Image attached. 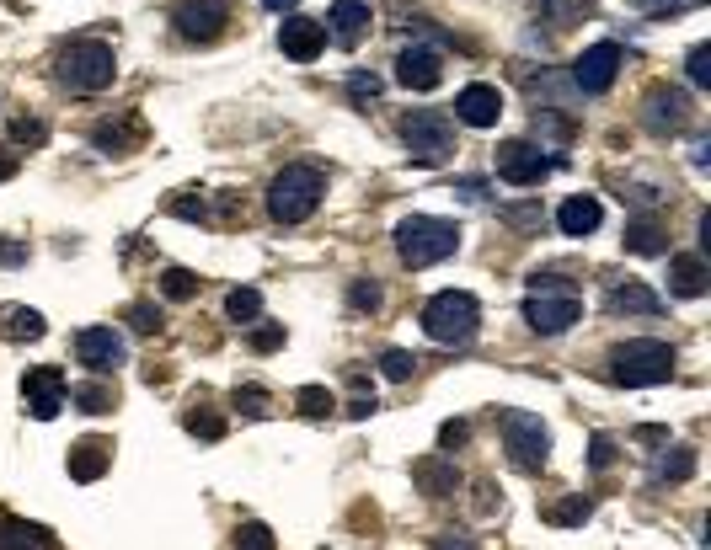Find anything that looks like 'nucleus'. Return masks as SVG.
<instances>
[{
    "label": "nucleus",
    "mask_w": 711,
    "mask_h": 550,
    "mask_svg": "<svg viewBox=\"0 0 711 550\" xmlns=\"http://www.w3.org/2000/svg\"><path fill=\"white\" fill-rule=\"evenodd\" d=\"M578 316H583V300H578V289L567 284L562 273H535L530 278V300H524V321H530V332L556 337V332H567Z\"/></svg>",
    "instance_id": "1"
},
{
    "label": "nucleus",
    "mask_w": 711,
    "mask_h": 550,
    "mask_svg": "<svg viewBox=\"0 0 711 550\" xmlns=\"http://www.w3.org/2000/svg\"><path fill=\"white\" fill-rule=\"evenodd\" d=\"M321 193H327L321 166H284V171L268 182V214L278 219V225H300V219L316 214Z\"/></svg>",
    "instance_id": "2"
},
{
    "label": "nucleus",
    "mask_w": 711,
    "mask_h": 550,
    "mask_svg": "<svg viewBox=\"0 0 711 550\" xmlns=\"http://www.w3.org/2000/svg\"><path fill=\"white\" fill-rule=\"evenodd\" d=\"M455 246H460V230L439 214H407L396 225V251L407 267H434L444 257H455Z\"/></svg>",
    "instance_id": "3"
},
{
    "label": "nucleus",
    "mask_w": 711,
    "mask_h": 550,
    "mask_svg": "<svg viewBox=\"0 0 711 550\" xmlns=\"http://www.w3.org/2000/svg\"><path fill=\"white\" fill-rule=\"evenodd\" d=\"M669 374H674V348L658 337H631L610 353V380L615 385L647 390V385H663Z\"/></svg>",
    "instance_id": "4"
},
{
    "label": "nucleus",
    "mask_w": 711,
    "mask_h": 550,
    "mask_svg": "<svg viewBox=\"0 0 711 550\" xmlns=\"http://www.w3.org/2000/svg\"><path fill=\"white\" fill-rule=\"evenodd\" d=\"M113 75H118V54H113V43H102V38H81V43H70V49L59 54V81H65L70 91H81V97L107 91Z\"/></svg>",
    "instance_id": "5"
},
{
    "label": "nucleus",
    "mask_w": 711,
    "mask_h": 550,
    "mask_svg": "<svg viewBox=\"0 0 711 550\" xmlns=\"http://www.w3.org/2000/svg\"><path fill=\"white\" fill-rule=\"evenodd\" d=\"M476 326H482V305H476L466 289H444L423 305V332L434 342H444V348H466L476 337Z\"/></svg>",
    "instance_id": "6"
},
{
    "label": "nucleus",
    "mask_w": 711,
    "mask_h": 550,
    "mask_svg": "<svg viewBox=\"0 0 711 550\" xmlns=\"http://www.w3.org/2000/svg\"><path fill=\"white\" fill-rule=\"evenodd\" d=\"M401 139H407V155L417 166H439L450 161L455 150V123L439 113V107H417V113H407V123H401Z\"/></svg>",
    "instance_id": "7"
},
{
    "label": "nucleus",
    "mask_w": 711,
    "mask_h": 550,
    "mask_svg": "<svg viewBox=\"0 0 711 550\" xmlns=\"http://www.w3.org/2000/svg\"><path fill=\"white\" fill-rule=\"evenodd\" d=\"M503 449L519 470H546L551 460V433L535 412H503Z\"/></svg>",
    "instance_id": "8"
},
{
    "label": "nucleus",
    "mask_w": 711,
    "mask_h": 550,
    "mask_svg": "<svg viewBox=\"0 0 711 550\" xmlns=\"http://www.w3.org/2000/svg\"><path fill=\"white\" fill-rule=\"evenodd\" d=\"M556 171V161L540 145H530V139H508V145H498V177L514 182V187H540Z\"/></svg>",
    "instance_id": "9"
},
{
    "label": "nucleus",
    "mask_w": 711,
    "mask_h": 550,
    "mask_svg": "<svg viewBox=\"0 0 711 550\" xmlns=\"http://www.w3.org/2000/svg\"><path fill=\"white\" fill-rule=\"evenodd\" d=\"M615 75H621V43H594V49H583L573 59V86L583 97H605Z\"/></svg>",
    "instance_id": "10"
},
{
    "label": "nucleus",
    "mask_w": 711,
    "mask_h": 550,
    "mask_svg": "<svg viewBox=\"0 0 711 550\" xmlns=\"http://www.w3.org/2000/svg\"><path fill=\"white\" fill-rule=\"evenodd\" d=\"M172 22H177V38L214 43L225 33V22H230V6H225V0H177Z\"/></svg>",
    "instance_id": "11"
},
{
    "label": "nucleus",
    "mask_w": 711,
    "mask_h": 550,
    "mask_svg": "<svg viewBox=\"0 0 711 550\" xmlns=\"http://www.w3.org/2000/svg\"><path fill=\"white\" fill-rule=\"evenodd\" d=\"M75 358H81L91 374H113V369H123V358H129V342H123L113 326H86V332L75 337Z\"/></svg>",
    "instance_id": "12"
},
{
    "label": "nucleus",
    "mask_w": 711,
    "mask_h": 550,
    "mask_svg": "<svg viewBox=\"0 0 711 550\" xmlns=\"http://www.w3.org/2000/svg\"><path fill=\"white\" fill-rule=\"evenodd\" d=\"M642 123L653 134H679L690 123V97L679 86H653L642 97Z\"/></svg>",
    "instance_id": "13"
},
{
    "label": "nucleus",
    "mask_w": 711,
    "mask_h": 550,
    "mask_svg": "<svg viewBox=\"0 0 711 550\" xmlns=\"http://www.w3.org/2000/svg\"><path fill=\"white\" fill-rule=\"evenodd\" d=\"M22 401H27V417L54 422V417H59V406L70 401L65 374H59V369H33V374L22 380Z\"/></svg>",
    "instance_id": "14"
},
{
    "label": "nucleus",
    "mask_w": 711,
    "mask_h": 550,
    "mask_svg": "<svg viewBox=\"0 0 711 550\" xmlns=\"http://www.w3.org/2000/svg\"><path fill=\"white\" fill-rule=\"evenodd\" d=\"M396 81L407 91H434L444 81V54L428 49V43H412V49L396 54Z\"/></svg>",
    "instance_id": "15"
},
{
    "label": "nucleus",
    "mask_w": 711,
    "mask_h": 550,
    "mask_svg": "<svg viewBox=\"0 0 711 550\" xmlns=\"http://www.w3.org/2000/svg\"><path fill=\"white\" fill-rule=\"evenodd\" d=\"M455 118L471 123V129H498V118H503V91L487 86V81L466 86V91L455 97Z\"/></svg>",
    "instance_id": "16"
},
{
    "label": "nucleus",
    "mask_w": 711,
    "mask_h": 550,
    "mask_svg": "<svg viewBox=\"0 0 711 550\" xmlns=\"http://www.w3.org/2000/svg\"><path fill=\"white\" fill-rule=\"evenodd\" d=\"M278 49L295 59V65H311V59L327 49V27H321L316 17H289L284 27H278Z\"/></svg>",
    "instance_id": "17"
},
{
    "label": "nucleus",
    "mask_w": 711,
    "mask_h": 550,
    "mask_svg": "<svg viewBox=\"0 0 711 550\" xmlns=\"http://www.w3.org/2000/svg\"><path fill=\"white\" fill-rule=\"evenodd\" d=\"M321 27H327V38L337 43V49H359L364 33H369V6L364 0H337Z\"/></svg>",
    "instance_id": "18"
},
{
    "label": "nucleus",
    "mask_w": 711,
    "mask_h": 550,
    "mask_svg": "<svg viewBox=\"0 0 711 550\" xmlns=\"http://www.w3.org/2000/svg\"><path fill=\"white\" fill-rule=\"evenodd\" d=\"M139 139H145V123L134 113L129 118H102L97 129H91V145L102 155H129V150H139Z\"/></svg>",
    "instance_id": "19"
},
{
    "label": "nucleus",
    "mask_w": 711,
    "mask_h": 550,
    "mask_svg": "<svg viewBox=\"0 0 711 550\" xmlns=\"http://www.w3.org/2000/svg\"><path fill=\"white\" fill-rule=\"evenodd\" d=\"M412 481L423 486L428 497H455L460 492V470H455V460H444V454H423V460H412Z\"/></svg>",
    "instance_id": "20"
},
{
    "label": "nucleus",
    "mask_w": 711,
    "mask_h": 550,
    "mask_svg": "<svg viewBox=\"0 0 711 550\" xmlns=\"http://www.w3.org/2000/svg\"><path fill=\"white\" fill-rule=\"evenodd\" d=\"M556 225H562V235H594L599 225H605V203H599L594 193H578V198H567L562 209H556Z\"/></svg>",
    "instance_id": "21"
},
{
    "label": "nucleus",
    "mask_w": 711,
    "mask_h": 550,
    "mask_svg": "<svg viewBox=\"0 0 711 550\" xmlns=\"http://www.w3.org/2000/svg\"><path fill=\"white\" fill-rule=\"evenodd\" d=\"M711 289V267L701 257H669V294L679 300H701Z\"/></svg>",
    "instance_id": "22"
},
{
    "label": "nucleus",
    "mask_w": 711,
    "mask_h": 550,
    "mask_svg": "<svg viewBox=\"0 0 711 550\" xmlns=\"http://www.w3.org/2000/svg\"><path fill=\"white\" fill-rule=\"evenodd\" d=\"M107 465H113V444H107V438H81V444L70 449V476L75 481H102Z\"/></svg>",
    "instance_id": "23"
},
{
    "label": "nucleus",
    "mask_w": 711,
    "mask_h": 550,
    "mask_svg": "<svg viewBox=\"0 0 711 550\" xmlns=\"http://www.w3.org/2000/svg\"><path fill=\"white\" fill-rule=\"evenodd\" d=\"M0 550H59L54 534L43 524H27V518L0 513Z\"/></svg>",
    "instance_id": "24"
},
{
    "label": "nucleus",
    "mask_w": 711,
    "mask_h": 550,
    "mask_svg": "<svg viewBox=\"0 0 711 550\" xmlns=\"http://www.w3.org/2000/svg\"><path fill=\"white\" fill-rule=\"evenodd\" d=\"M43 332H49V321L33 305H0V337L6 342H38Z\"/></svg>",
    "instance_id": "25"
},
{
    "label": "nucleus",
    "mask_w": 711,
    "mask_h": 550,
    "mask_svg": "<svg viewBox=\"0 0 711 550\" xmlns=\"http://www.w3.org/2000/svg\"><path fill=\"white\" fill-rule=\"evenodd\" d=\"M605 305L615 310V316H658V310H663V300L647 284H637V278H631V284H615Z\"/></svg>",
    "instance_id": "26"
},
{
    "label": "nucleus",
    "mask_w": 711,
    "mask_h": 550,
    "mask_svg": "<svg viewBox=\"0 0 711 550\" xmlns=\"http://www.w3.org/2000/svg\"><path fill=\"white\" fill-rule=\"evenodd\" d=\"M626 246L637 251V257H663V251H669V241H663V225H658L653 214L631 219V225H626Z\"/></svg>",
    "instance_id": "27"
},
{
    "label": "nucleus",
    "mask_w": 711,
    "mask_h": 550,
    "mask_svg": "<svg viewBox=\"0 0 711 550\" xmlns=\"http://www.w3.org/2000/svg\"><path fill=\"white\" fill-rule=\"evenodd\" d=\"M535 6L546 11L551 27H573V22H583L594 11V0H535Z\"/></svg>",
    "instance_id": "28"
},
{
    "label": "nucleus",
    "mask_w": 711,
    "mask_h": 550,
    "mask_svg": "<svg viewBox=\"0 0 711 550\" xmlns=\"http://www.w3.org/2000/svg\"><path fill=\"white\" fill-rule=\"evenodd\" d=\"M182 428H188L193 438H209V444H214V438H225V417H220V412H209L204 401H193V412L182 417Z\"/></svg>",
    "instance_id": "29"
},
{
    "label": "nucleus",
    "mask_w": 711,
    "mask_h": 550,
    "mask_svg": "<svg viewBox=\"0 0 711 550\" xmlns=\"http://www.w3.org/2000/svg\"><path fill=\"white\" fill-rule=\"evenodd\" d=\"M589 513H594V502L583 497V492H578V497H562V502H551V508H546V518H551L556 529H573V524H583Z\"/></svg>",
    "instance_id": "30"
},
{
    "label": "nucleus",
    "mask_w": 711,
    "mask_h": 550,
    "mask_svg": "<svg viewBox=\"0 0 711 550\" xmlns=\"http://www.w3.org/2000/svg\"><path fill=\"white\" fill-rule=\"evenodd\" d=\"M225 316L241 321V326H252V321L262 316V294H257V289H230V294H225Z\"/></svg>",
    "instance_id": "31"
},
{
    "label": "nucleus",
    "mask_w": 711,
    "mask_h": 550,
    "mask_svg": "<svg viewBox=\"0 0 711 550\" xmlns=\"http://www.w3.org/2000/svg\"><path fill=\"white\" fill-rule=\"evenodd\" d=\"M658 481H690L695 476V449H669L658 460V470H653Z\"/></svg>",
    "instance_id": "32"
},
{
    "label": "nucleus",
    "mask_w": 711,
    "mask_h": 550,
    "mask_svg": "<svg viewBox=\"0 0 711 550\" xmlns=\"http://www.w3.org/2000/svg\"><path fill=\"white\" fill-rule=\"evenodd\" d=\"M236 412L257 422V417H268V412H273V396H268L262 385H236Z\"/></svg>",
    "instance_id": "33"
},
{
    "label": "nucleus",
    "mask_w": 711,
    "mask_h": 550,
    "mask_svg": "<svg viewBox=\"0 0 711 550\" xmlns=\"http://www.w3.org/2000/svg\"><path fill=\"white\" fill-rule=\"evenodd\" d=\"M70 396L81 401V412H91V417H102V412H113V406H118V396L107 385H75Z\"/></svg>",
    "instance_id": "34"
},
{
    "label": "nucleus",
    "mask_w": 711,
    "mask_h": 550,
    "mask_svg": "<svg viewBox=\"0 0 711 550\" xmlns=\"http://www.w3.org/2000/svg\"><path fill=\"white\" fill-rule=\"evenodd\" d=\"M161 289H166V300H193V294H198V278L188 273V267H166V273H161Z\"/></svg>",
    "instance_id": "35"
},
{
    "label": "nucleus",
    "mask_w": 711,
    "mask_h": 550,
    "mask_svg": "<svg viewBox=\"0 0 711 550\" xmlns=\"http://www.w3.org/2000/svg\"><path fill=\"white\" fill-rule=\"evenodd\" d=\"M236 550H273V529L257 524V518H246V524L236 529Z\"/></svg>",
    "instance_id": "36"
},
{
    "label": "nucleus",
    "mask_w": 711,
    "mask_h": 550,
    "mask_svg": "<svg viewBox=\"0 0 711 550\" xmlns=\"http://www.w3.org/2000/svg\"><path fill=\"white\" fill-rule=\"evenodd\" d=\"M412 369H417V358H412V353H401V348H391V353L380 358V374H385V380H396V385H401V380H412Z\"/></svg>",
    "instance_id": "37"
},
{
    "label": "nucleus",
    "mask_w": 711,
    "mask_h": 550,
    "mask_svg": "<svg viewBox=\"0 0 711 550\" xmlns=\"http://www.w3.org/2000/svg\"><path fill=\"white\" fill-rule=\"evenodd\" d=\"M348 97H353V102H375V97H380V75H375V70H353V75H348Z\"/></svg>",
    "instance_id": "38"
},
{
    "label": "nucleus",
    "mask_w": 711,
    "mask_h": 550,
    "mask_svg": "<svg viewBox=\"0 0 711 550\" xmlns=\"http://www.w3.org/2000/svg\"><path fill=\"white\" fill-rule=\"evenodd\" d=\"M295 401H300V412H305V417H327L332 406H337V401H332V396H327V390H321V385H305Z\"/></svg>",
    "instance_id": "39"
},
{
    "label": "nucleus",
    "mask_w": 711,
    "mask_h": 550,
    "mask_svg": "<svg viewBox=\"0 0 711 550\" xmlns=\"http://www.w3.org/2000/svg\"><path fill=\"white\" fill-rule=\"evenodd\" d=\"M685 70H690L695 86H711V43H695L690 59H685Z\"/></svg>",
    "instance_id": "40"
},
{
    "label": "nucleus",
    "mask_w": 711,
    "mask_h": 550,
    "mask_svg": "<svg viewBox=\"0 0 711 550\" xmlns=\"http://www.w3.org/2000/svg\"><path fill=\"white\" fill-rule=\"evenodd\" d=\"M11 139H17V145H43V139H49V123L43 118H17L11 123Z\"/></svg>",
    "instance_id": "41"
},
{
    "label": "nucleus",
    "mask_w": 711,
    "mask_h": 550,
    "mask_svg": "<svg viewBox=\"0 0 711 550\" xmlns=\"http://www.w3.org/2000/svg\"><path fill=\"white\" fill-rule=\"evenodd\" d=\"M589 465H594V470H610V465H615V438H610V433H594V438H589Z\"/></svg>",
    "instance_id": "42"
},
{
    "label": "nucleus",
    "mask_w": 711,
    "mask_h": 550,
    "mask_svg": "<svg viewBox=\"0 0 711 550\" xmlns=\"http://www.w3.org/2000/svg\"><path fill=\"white\" fill-rule=\"evenodd\" d=\"M348 305L353 310H380V284H364V278H359V284L348 289Z\"/></svg>",
    "instance_id": "43"
},
{
    "label": "nucleus",
    "mask_w": 711,
    "mask_h": 550,
    "mask_svg": "<svg viewBox=\"0 0 711 550\" xmlns=\"http://www.w3.org/2000/svg\"><path fill=\"white\" fill-rule=\"evenodd\" d=\"M129 321H134V332H161V310L156 305H129Z\"/></svg>",
    "instance_id": "44"
},
{
    "label": "nucleus",
    "mask_w": 711,
    "mask_h": 550,
    "mask_svg": "<svg viewBox=\"0 0 711 550\" xmlns=\"http://www.w3.org/2000/svg\"><path fill=\"white\" fill-rule=\"evenodd\" d=\"M252 348H257V353L284 348V326H257V332H252Z\"/></svg>",
    "instance_id": "45"
},
{
    "label": "nucleus",
    "mask_w": 711,
    "mask_h": 550,
    "mask_svg": "<svg viewBox=\"0 0 711 550\" xmlns=\"http://www.w3.org/2000/svg\"><path fill=\"white\" fill-rule=\"evenodd\" d=\"M466 438H471V422H460V417H455V422H444V428H439V444H444V449L466 444Z\"/></svg>",
    "instance_id": "46"
},
{
    "label": "nucleus",
    "mask_w": 711,
    "mask_h": 550,
    "mask_svg": "<svg viewBox=\"0 0 711 550\" xmlns=\"http://www.w3.org/2000/svg\"><path fill=\"white\" fill-rule=\"evenodd\" d=\"M0 262H6V267L27 262V246H22V241H0Z\"/></svg>",
    "instance_id": "47"
},
{
    "label": "nucleus",
    "mask_w": 711,
    "mask_h": 550,
    "mask_svg": "<svg viewBox=\"0 0 711 550\" xmlns=\"http://www.w3.org/2000/svg\"><path fill=\"white\" fill-rule=\"evenodd\" d=\"M637 11H679V6H695V0H631Z\"/></svg>",
    "instance_id": "48"
},
{
    "label": "nucleus",
    "mask_w": 711,
    "mask_h": 550,
    "mask_svg": "<svg viewBox=\"0 0 711 550\" xmlns=\"http://www.w3.org/2000/svg\"><path fill=\"white\" fill-rule=\"evenodd\" d=\"M434 550H476V545L466 540V534H455V529H450V534H439V545H434Z\"/></svg>",
    "instance_id": "49"
},
{
    "label": "nucleus",
    "mask_w": 711,
    "mask_h": 550,
    "mask_svg": "<svg viewBox=\"0 0 711 550\" xmlns=\"http://www.w3.org/2000/svg\"><path fill=\"white\" fill-rule=\"evenodd\" d=\"M369 412H375V396H364V390H359V396L348 401V417H369Z\"/></svg>",
    "instance_id": "50"
},
{
    "label": "nucleus",
    "mask_w": 711,
    "mask_h": 550,
    "mask_svg": "<svg viewBox=\"0 0 711 550\" xmlns=\"http://www.w3.org/2000/svg\"><path fill=\"white\" fill-rule=\"evenodd\" d=\"M637 438H642V444H663L669 433H663V428H637Z\"/></svg>",
    "instance_id": "51"
},
{
    "label": "nucleus",
    "mask_w": 711,
    "mask_h": 550,
    "mask_svg": "<svg viewBox=\"0 0 711 550\" xmlns=\"http://www.w3.org/2000/svg\"><path fill=\"white\" fill-rule=\"evenodd\" d=\"M6 177H17V155H0V182Z\"/></svg>",
    "instance_id": "52"
},
{
    "label": "nucleus",
    "mask_w": 711,
    "mask_h": 550,
    "mask_svg": "<svg viewBox=\"0 0 711 550\" xmlns=\"http://www.w3.org/2000/svg\"><path fill=\"white\" fill-rule=\"evenodd\" d=\"M262 6H268V11H295L300 0H262Z\"/></svg>",
    "instance_id": "53"
}]
</instances>
